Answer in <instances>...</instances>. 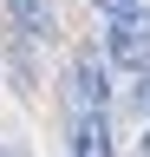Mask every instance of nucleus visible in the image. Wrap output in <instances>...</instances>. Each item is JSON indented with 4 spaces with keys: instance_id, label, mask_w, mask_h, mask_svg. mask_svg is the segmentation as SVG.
Segmentation results:
<instances>
[{
    "instance_id": "obj_1",
    "label": "nucleus",
    "mask_w": 150,
    "mask_h": 157,
    "mask_svg": "<svg viewBox=\"0 0 150 157\" xmlns=\"http://www.w3.org/2000/svg\"><path fill=\"white\" fill-rule=\"evenodd\" d=\"M104 66H98V52H72V72H65V111H72V124H85V118H104Z\"/></svg>"
},
{
    "instance_id": "obj_2",
    "label": "nucleus",
    "mask_w": 150,
    "mask_h": 157,
    "mask_svg": "<svg viewBox=\"0 0 150 157\" xmlns=\"http://www.w3.org/2000/svg\"><path fill=\"white\" fill-rule=\"evenodd\" d=\"M104 52L118 59V66H130V72H150V7H144V13H124V20H111V33H104Z\"/></svg>"
},
{
    "instance_id": "obj_3",
    "label": "nucleus",
    "mask_w": 150,
    "mask_h": 157,
    "mask_svg": "<svg viewBox=\"0 0 150 157\" xmlns=\"http://www.w3.org/2000/svg\"><path fill=\"white\" fill-rule=\"evenodd\" d=\"M7 13H13V26H20L26 39H46L52 33V0H7Z\"/></svg>"
},
{
    "instance_id": "obj_4",
    "label": "nucleus",
    "mask_w": 150,
    "mask_h": 157,
    "mask_svg": "<svg viewBox=\"0 0 150 157\" xmlns=\"http://www.w3.org/2000/svg\"><path fill=\"white\" fill-rule=\"evenodd\" d=\"M72 157H111V124H104V118L72 124Z\"/></svg>"
},
{
    "instance_id": "obj_5",
    "label": "nucleus",
    "mask_w": 150,
    "mask_h": 157,
    "mask_svg": "<svg viewBox=\"0 0 150 157\" xmlns=\"http://www.w3.org/2000/svg\"><path fill=\"white\" fill-rule=\"evenodd\" d=\"M98 13H111V20H124V13H144V0H91Z\"/></svg>"
},
{
    "instance_id": "obj_6",
    "label": "nucleus",
    "mask_w": 150,
    "mask_h": 157,
    "mask_svg": "<svg viewBox=\"0 0 150 157\" xmlns=\"http://www.w3.org/2000/svg\"><path fill=\"white\" fill-rule=\"evenodd\" d=\"M137 111H144V131H150V72H144V85H137Z\"/></svg>"
},
{
    "instance_id": "obj_7",
    "label": "nucleus",
    "mask_w": 150,
    "mask_h": 157,
    "mask_svg": "<svg viewBox=\"0 0 150 157\" xmlns=\"http://www.w3.org/2000/svg\"><path fill=\"white\" fill-rule=\"evenodd\" d=\"M144 157H150V131H144Z\"/></svg>"
}]
</instances>
